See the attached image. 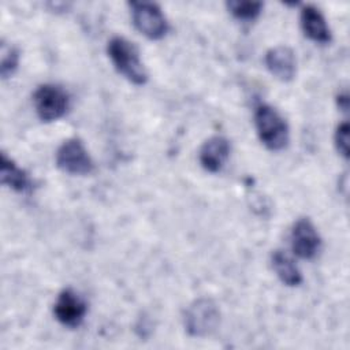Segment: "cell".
<instances>
[{"label": "cell", "mask_w": 350, "mask_h": 350, "mask_svg": "<svg viewBox=\"0 0 350 350\" xmlns=\"http://www.w3.org/2000/svg\"><path fill=\"white\" fill-rule=\"evenodd\" d=\"M0 75L3 79L10 78L15 70L18 68L19 63V51L14 45H8L7 42L1 41V51H0Z\"/></svg>", "instance_id": "obj_15"}, {"label": "cell", "mask_w": 350, "mask_h": 350, "mask_svg": "<svg viewBox=\"0 0 350 350\" xmlns=\"http://www.w3.org/2000/svg\"><path fill=\"white\" fill-rule=\"evenodd\" d=\"M230 141L226 137L213 135L208 138L198 152V160L201 167L212 174L219 172L224 167L230 156Z\"/></svg>", "instance_id": "obj_10"}, {"label": "cell", "mask_w": 350, "mask_h": 350, "mask_svg": "<svg viewBox=\"0 0 350 350\" xmlns=\"http://www.w3.org/2000/svg\"><path fill=\"white\" fill-rule=\"evenodd\" d=\"M33 105L40 120L53 122L66 115L70 107V96L60 85L44 83L34 90Z\"/></svg>", "instance_id": "obj_4"}, {"label": "cell", "mask_w": 350, "mask_h": 350, "mask_svg": "<svg viewBox=\"0 0 350 350\" xmlns=\"http://www.w3.org/2000/svg\"><path fill=\"white\" fill-rule=\"evenodd\" d=\"M299 21H301L302 31L309 40H312L317 44L331 42V40H332L331 30L327 25L324 15L321 14V11L317 7H314L312 4L304 5L301 8Z\"/></svg>", "instance_id": "obj_11"}, {"label": "cell", "mask_w": 350, "mask_h": 350, "mask_svg": "<svg viewBox=\"0 0 350 350\" xmlns=\"http://www.w3.org/2000/svg\"><path fill=\"white\" fill-rule=\"evenodd\" d=\"M0 179L4 186H8L18 193H25L31 189L29 174L4 152L0 154Z\"/></svg>", "instance_id": "obj_12"}, {"label": "cell", "mask_w": 350, "mask_h": 350, "mask_svg": "<svg viewBox=\"0 0 350 350\" xmlns=\"http://www.w3.org/2000/svg\"><path fill=\"white\" fill-rule=\"evenodd\" d=\"M271 265L279 280L288 286L295 287L302 283V273L295 261L283 250H275L271 254Z\"/></svg>", "instance_id": "obj_13"}, {"label": "cell", "mask_w": 350, "mask_h": 350, "mask_svg": "<svg viewBox=\"0 0 350 350\" xmlns=\"http://www.w3.org/2000/svg\"><path fill=\"white\" fill-rule=\"evenodd\" d=\"M293 253L304 260H312L321 249V238L309 217H299L290 234Z\"/></svg>", "instance_id": "obj_8"}, {"label": "cell", "mask_w": 350, "mask_h": 350, "mask_svg": "<svg viewBox=\"0 0 350 350\" xmlns=\"http://www.w3.org/2000/svg\"><path fill=\"white\" fill-rule=\"evenodd\" d=\"M228 11L231 15L239 21H254L262 10L261 1H241V0H232L226 3Z\"/></svg>", "instance_id": "obj_14"}, {"label": "cell", "mask_w": 350, "mask_h": 350, "mask_svg": "<svg viewBox=\"0 0 350 350\" xmlns=\"http://www.w3.org/2000/svg\"><path fill=\"white\" fill-rule=\"evenodd\" d=\"M349 131H350L349 123L345 120L336 126L335 134H334L335 148L338 153L346 160L349 159Z\"/></svg>", "instance_id": "obj_16"}, {"label": "cell", "mask_w": 350, "mask_h": 350, "mask_svg": "<svg viewBox=\"0 0 350 350\" xmlns=\"http://www.w3.org/2000/svg\"><path fill=\"white\" fill-rule=\"evenodd\" d=\"M265 67L268 71L282 82H290L297 72V60L294 51L286 45H276L267 51Z\"/></svg>", "instance_id": "obj_9"}, {"label": "cell", "mask_w": 350, "mask_h": 350, "mask_svg": "<svg viewBox=\"0 0 350 350\" xmlns=\"http://www.w3.org/2000/svg\"><path fill=\"white\" fill-rule=\"evenodd\" d=\"M130 10L135 29L145 37L160 40L168 33V21L156 3L133 1L130 3Z\"/></svg>", "instance_id": "obj_6"}, {"label": "cell", "mask_w": 350, "mask_h": 350, "mask_svg": "<svg viewBox=\"0 0 350 350\" xmlns=\"http://www.w3.org/2000/svg\"><path fill=\"white\" fill-rule=\"evenodd\" d=\"M185 329L190 336L204 338L213 334L220 324V310L213 299L197 298L183 313Z\"/></svg>", "instance_id": "obj_3"}, {"label": "cell", "mask_w": 350, "mask_h": 350, "mask_svg": "<svg viewBox=\"0 0 350 350\" xmlns=\"http://www.w3.org/2000/svg\"><path fill=\"white\" fill-rule=\"evenodd\" d=\"M254 126L261 144L267 149L278 152L287 146L290 139L288 124L272 105L261 103L256 107Z\"/></svg>", "instance_id": "obj_2"}, {"label": "cell", "mask_w": 350, "mask_h": 350, "mask_svg": "<svg viewBox=\"0 0 350 350\" xmlns=\"http://www.w3.org/2000/svg\"><path fill=\"white\" fill-rule=\"evenodd\" d=\"M107 53L115 70L129 82L141 86L148 82V71L141 62L138 48L124 37L115 36L107 44Z\"/></svg>", "instance_id": "obj_1"}, {"label": "cell", "mask_w": 350, "mask_h": 350, "mask_svg": "<svg viewBox=\"0 0 350 350\" xmlns=\"http://www.w3.org/2000/svg\"><path fill=\"white\" fill-rule=\"evenodd\" d=\"M56 167L68 175H89L94 170V161L79 138H68L57 148Z\"/></svg>", "instance_id": "obj_5"}, {"label": "cell", "mask_w": 350, "mask_h": 350, "mask_svg": "<svg viewBox=\"0 0 350 350\" xmlns=\"http://www.w3.org/2000/svg\"><path fill=\"white\" fill-rule=\"evenodd\" d=\"M88 313V304L72 288H63L53 304L55 319L67 328H77Z\"/></svg>", "instance_id": "obj_7"}, {"label": "cell", "mask_w": 350, "mask_h": 350, "mask_svg": "<svg viewBox=\"0 0 350 350\" xmlns=\"http://www.w3.org/2000/svg\"><path fill=\"white\" fill-rule=\"evenodd\" d=\"M336 101H338V107H339V109H342L343 112H346V111L349 109V96H347V93H346V92H345V93L338 94Z\"/></svg>", "instance_id": "obj_17"}]
</instances>
